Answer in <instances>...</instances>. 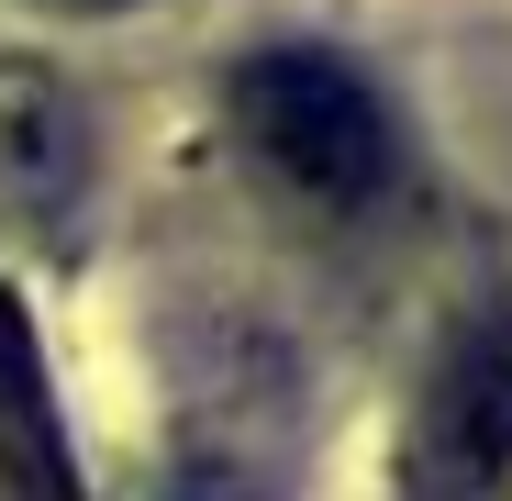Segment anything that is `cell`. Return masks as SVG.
<instances>
[{"instance_id":"cell-4","label":"cell","mask_w":512,"mask_h":501,"mask_svg":"<svg viewBox=\"0 0 512 501\" xmlns=\"http://www.w3.org/2000/svg\"><path fill=\"white\" fill-rule=\"evenodd\" d=\"M56 12H123V0H56Z\"/></svg>"},{"instance_id":"cell-2","label":"cell","mask_w":512,"mask_h":501,"mask_svg":"<svg viewBox=\"0 0 512 501\" xmlns=\"http://www.w3.org/2000/svg\"><path fill=\"white\" fill-rule=\"evenodd\" d=\"M412 501H512V323L446 346L412 412Z\"/></svg>"},{"instance_id":"cell-1","label":"cell","mask_w":512,"mask_h":501,"mask_svg":"<svg viewBox=\"0 0 512 501\" xmlns=\"http://www.w3.org/2000/svg\"><path fill=\"white\" fill-rule=\"evenodd\" d=\"M234 101H245L256 156H268L279 179H301L312 201H368L390 179V123H379V101H368L357 67L290 45V56H256L234 78Z\"/></svg>"},{"instance_id":"cell-3","label":"cell","mask_w":512,"mask_h":501,"mask_svg":"<svg viewBox=\"0 0 512 501\" xmlns=\"http://www.w3.org/2000/svg\"><path fill=\"white\" fill-rule=\"evenodd\" d=\"M0 501H90L78 468H67L56 401H45V368H34V334H23L12 301H0Z\"/></svg>"}]
</instances>
